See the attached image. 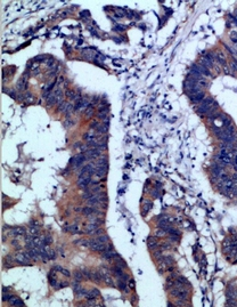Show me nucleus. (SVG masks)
Wrapping results in <instances>:
<instances>
[{
  "label": "nucleus",
  "mask_w": 237,
  "mask_h": 307,
  "mask_svg": "<svg viewBox=\"0 0 237 307\" xmlns=\"http://www.w3.org/2000/svg\"><path fill=\"white\" fill-rule=\"evenodd\" d=\"M104 233H105V231H104L103 229H98L97 231L93 233V234H95V235H102V234H104Z\"/></svg>",
  "instance_id": "c03bdc74"
},
{
  "label": "nucleus",
  "mask_w": 237,
  "mask_h": 307,
  "mask_svg": "<svg viewBox=\"0 0 237 307\" xmlns=\"http://www.w3.org/2000/svg\"><path fill=\"white\" fill-rule=\"evenodd\" d=\"M214 99L210 97V96H206L205 98L200 103V106L197 107V113L201 115H207V113L210 112L212 105L214 104Z\"/></svg>",
  "instance_id": "f257e3e1"
},
{
  "label": "nucleus",
  "mask_w": 237,
  "mask_h": 307,
  "mask_svg": "<svg viewBox=\"0 0 237 307\" xmlns=\"http://www.w3.org/2000/svg\"><path fill=\"white\" fill-rule=\"evenodd\" d=\"M66 103H65V102H64V101H62V102H61V103H59V105H58V111H59V112H64V111H65V107H66Z\"/></svg>",
  "instance_id": "58836bf2"
},
{
  "label": "nucleus",
  "mask_w": 237,
  "mask_h": 307,
  "mask_svg": "<svg viewBox=\"0 0 237 307\" xmlns=\"http://www.w3.org/2000/svg\"><path fill=\"white\" fill-rule=\"evenodd\" d=\"M230 40H232L234 47L237 48V37L235 36V33H232V36H230Z\"/></svg>",
  "instance_id": "ea45409f"
},
{
  "label": "nucleus",
  "mask_w": 237,
  "mask_h": 307,
  "mask_svg": "<svg viewBox=\"0 0 237 307\" xmlns=\"http://www.w3.org/2000/svg\"><path fill=\"white\" fill-rule=\"evenodd\" d=\"M222 68H223V71H225V73H226V74H230V75L232 74V69H230V66L228 68V65H227V64H226V65H223Z\"/></svg>",
  "instance_id": "79ce46f5"
},
{
  "label": "nucleus",
  "mask_w": 237,
  "mask_h": 307,
  "mask_svg": "<svg viewBox=\"0 0 237 307\" xmlns=\"http://www.w3.org/2000/svg\"><path fill=\"white\" fill-rule=\"evenodd\" d=\"M147 245H148V248H150V250L159 248V242H157V240L155 239V236H148V239H147Z\"/></svg>",
  "instance_id": "f8f14e48"
},
{
  "label": "nucleus",
  "mask_w": 237,
  "mask_h": 307,
  "mask_svg": "<svg viewBox=\"0 0 237 307\" xmlns=\"http://www.w3.org/2000/svg\"><path fill=\"white\" fill-rule=\"evenodd\" d=\"M206 97L205 93L202 90V91H198V93H196V94H193V95H189V98L193 103H201L203 99Z\"/></svg>",
  "instance_id": "0eeeda50"
},
{
  "label": "nucleus",
  "mask_w": 237,
  "mask_h": 307,
  "mask_svg": "<svg viewBox=\"0 0 237 307\" xmlns=\"http://www.w3.org/2000/svg\"><path fill=\"white\" fill-rule=\"evenodd\" d=\"M99 295H100L99 290H97V289H91V290L87 291L86 298H87L88 300H95L97 297H99Z\"/></svg>",
  "instance_id": "9b49d317"
},
{
  "label": "nucleus",
  "mask_w": 237,
  "mask_h": 307,
  "mask_svg": "<svg viewBox=\"0 0 237 307\" xmlns=\"http://www.w3.org/2000/svg\"><path fill=\"white\" fill-rule=\"evenodd\" d=\"M83 139H86V141H88V142L96 141V136L93 135V133H87V134H84V136H83Z\"/></svg>",
  "instance_id": "cd10ccee"
},
{
  "label": "nucleus",
  "mask_w": 237,
  "mask_h": 307,
  "mask_svg": "<svg viewBox=\"0 0 237 307\" xmlns=\"http://www.w3.org/2000/svg\"><path fill=\"white\" fill-rule=\"evenodd\" d=\"M95 240L97 241L98 243H107L108 242V236H107V234H102V235H99V236H97V238H95Z\"/></svg>",
  "instance_id": "4be33fe9"
},
{
  "label": "nucleus",
  "mask_w": 237,
  "mask_h": 307,
  "mask_svg": "<svg viewBox=\"0 0 237 307\" xmlns=\"http://www.w3.org/2000/svg\"><path fill=\"white\" fill-rule=\"evenodd\" d=\"M47 58H46V56H38V57H36L34 58V61H36V62H41V61H46Z\"/></svg>",
  "instance_id": "37998d69"
},
{
  "label": "nucleus",
  "mask_w": 237,
  "mask_h": 307,
  "mask_svg": "<svg viewBox=\"0 0 237 307\" xmlns=\"http://www.w3.org/2000/svg\"><path fill=\"white\" fill-rule=\"evenodd\" d=\"M159 248L162 250H170L172 247H171V245L170 243H168V242H162V243L159 245Z\"/></svg>",
  "instance_id": "7c9ffc66"
},
{
  "label": "nucleus",
  "mask_w": 237,
  "mask_h": 307,
  "mask_svg": "<svg viewBox=\"0 0 237 307\" xmlns=\"http://www.w3.org/2000/svg\"><path fill=\"white\" fill-rule=\"evenodd\" d=\"M86 159H87V156L84 155V154H77L73 158L71 161L73 162L72 165L74 166V168H79V167H81L83 165V162L86 161Z\"/></svg>",
  "instance_id": "39448f33"
},
{
  "label": "nucleus",
  "mask_w": 237,
  "mask_h": 307,
  "mask_svg": "<svg viewBox=\"0 0 237 307\" xmlns=\"http://www.w3.org/2000/svg\"><path fill=\"white\" fill-rule=\"evenodd\" d=\"M115 265L118 266V267H121V268H125L127 267V264H125V261H124L121 257H118L115 259Z\"/></svg>",
  "instance_id": "a878e982"
},
{
  "label": "nucleus",
  "mask_w": 237,
  "mask_h": 307,
  "mask_svg": "<svg viewBox=\"0 0 237 307\" xmlns=\"http://www.w3.org/2000/svg\"><path fill=\"white\" fill-rule=\"evenodd\" d=\"M191 70L197 73H200V74H202L204 78H213V75L211 74L210 70L207 68H205V66L201 65V64H193V65H191Z\"/></svg>",
  "instance_id": "f03ea898"
},
{
  "label": "nucleus",
  "mask_w": 237,
  "mask_h": 307,
  "mask_svg": "<svg viewBox=\"0 0 237 307\" xmlns=\"http://www.w3.org/2000/svg\"><path fill=\"white\" fill-rule=\"evenodd\" d=\"M234 17H235V18L237 20V11H235V15H234Z\"/></svg>",
  "instance_id": "a18cd8bd"
},
{
  "label": "nucleus",
  "mask_w": 237,
  "mask_h": 307,
  "mask_svg": "<svg viewBox=\"0 0 237 307\" xmlns=\"http://www.w3.org/2000/svg\"><path fill=\"white\" fill-rule=\"evenodd\" d=\"M29 233L32 235H36L39 233V227H36V226H31V227L29 229Z\"/></svg>",
  "instance_id": "473e14b6"
},
{
  "label": "nucleus",
  "mask_w": 237,
  "mask_h": 307,
  "mask_svg": "<svg viewBox=\"0 0 237 307\" xmlns=\"http://www.w3.org/2000/svg\"><path fill=\"white\" fill-rule=\"evenodd\" d=\"M54 270H55V271L61 272L63 275H65L66 277H70V276H71V272L68 271V270H66V268H63V267H61V266H55V267H54Z\"/></svg>",
  "instance_id": "aec40b11"
},
{
  "label": "nucleus",
  "mask_w": 237,
  "mask_h": 307,
  "mask_svg": "<svg viewBox=\"0 0 237 307\" xmlns=\"http://www.w3.org/2000/svg\"><path fill=\"white\" fill-rule=\"evenodd\" d=\"M90 183H91V176H89V175H82V176H79V177H77V185L79 188H86Z\"/></svg>",
  "instance_id": "20e7f679"
},
{
  "label": "nucleus",
  "mask_w": 237,
  "mask_h": 307,
  "mask_svg": "<svg viewBox=\"0 0 237 307\" xmlns=\"http://www.w3.org/2000/svg\"><path fill=\"white\" fill-rule=\"evenodd\" d=\"M103 281L106 283V286H112V288H114V286H115V283H114L113 279H112L111 276L108 275V274H104V273H103Z\"/></svg>",
  "instance_id": "f3484780"
},
{
  "label": "nucleus",
  "mask_w": 237,
  "mask_h": 307,
  "mask_svg": "<svg viewBox=\"0 0 237 307\" xmlns=\"http://www.w3.org/2000/svg\"><path fill=\"white\" fill-rule=\"evenodd\" d=\"M107 174V167H99V168H96V171H95V176H97L98 178L105 177Z\"/></svg>",
  "instance_id": "ddd939ff"
},
{
  "label": "nucleus",
  "mask_w": 237,
  "mask_h": 307,
  "mask_svg": "<svg viewBox=\"0 0 237 307\" xmlns=\"http://www.w3.org/2000/svg\"><path fill=\"white\" fill-rule=\"evenodd\" d=\"M42 239H43V245H49L52 242V236H49V235H47V236L42 238Z\"/></svg>",
  "instance_id": "c9c22d12"
},
{
  "label": "nucleus",
  "mask_w": 237,
  "mask_h": 307,
  "mask_svg": "<svg viewBox=\"0 0 237 307\" xmlns=\"http://www.w3.org/2000/svg\"><path fill=\"white\" fill-rule=\"evenodd\" d=\"M46 63H47V68H55V65H56L55 59H52V58H47Z\"/></svg>",
  "instance_id": "2f4dec72"
},
{
  "label": "nucleus",
  "mask_w": 237,
  "mask_h": 307,
  "mask_svg": "<svg viewBox=\"0 0 237 307\" xmlns=\"http://www.w3.org/2000/svg\"><path fill=\"white\" fill-rule=\"evenodd\" d=\"M98 226H99L98 224H95V223H89V224L87 225V229H86V233H87V234H93V233L99 229Z\"/></svg>",
  "instance_id": "4468645a"
},
{
  "label": "nucleus",
  "mask_w": 237,
  "mask_h": 307,
  "mask_svg": "<svg viewBox=\"0 0 237 307\" xmlns=\"http://www.w3.org/2000/svg\"><path fill=\"white\" fill-rule=\"evenodd\" d=\"M229 66L232 69V71L237 72V59H232V62L229 64Z\"/></svg>",
  "instance_id": "72a5a7b5"
},
{
  "label": "nucleus",
  "mask_w": 237,
  "mask_h": 307,
  "mask_svg": "<svg viewBox=\"0 0 237 307\" xmlns=\"http://www.w3.org/2000/svg\"><path fill=\"white\" fill-rule=\"evenodd\" d=\"M154 234H155V236H156V238H163V236H164V235H166V234H168V233H166V232H165L164 229H159V227H157V229H156V231H155V233H154Z\"/></svg>",
  "instance_id": "c85d7f7f"
},
{
  "label": "nucleus",
  "mask_w": 237,
  "mask_h": 307,
  "mask_svg": "<svg viewBox=\"0 0 237 307\" xmlns=\"http://www.w3.org/2000/svg\"><path fill=\"white\" fill-rule=\"evenodd\" d=\"M14 261L22 264V265H29L30 264V258L26 256L25 252H16L14 255Z\"/></svg>",
  "instance_id": "7ed1b4c3"
},
{
  "label": "nucleus",
  "mask_w": 237,
  "mask_h": 307,
  "mask_svg": "<svg viewBox=\"0 0 237 307\" xmlns=\"http://www.w3.org/2000/svg\"><path fill=\"white\" fill-rule=\"evenodd\" d=\"M216 55V63L219 64V65H226L227 64V55L225 54L223 52H218L214 54Z\"/></svg>",
  "instance_id": "6e6552de"
},
{
  "label": "nucleus",
  "mask_w": 237,
  "mask_h": 307,
  "mask_svg": "<svg viewBox=\"0 0 237 307\" xmlns=\"http://www.w3.org/2000/svg\"><path fill=\"white\" fill-rule=\"evenodd\" d=\"M27 77H29V72L25 73L23 77H22L20 80H18V82L16 83V87H17V90H24L26 88V81H27Z\"/></svg>",
  "instance_id": "1a4fd4ad"
},
{
  "label": "nucleus",
  "mask_w": 237,
  "mask_h": 307,
  "mask_svg": "<svg viewBox=\"0 0 237 307\" xmlns=\"http://www.w3.org/2000/svg\"><path fill=\"white\" fill-rule=\"evenodd\" d=\"M152 206H153V204H152V202H150V201H146V204L144 206V211H143V216H145V213L147 215V213L150 211V209L152 208Z\"/></svg>",
  "instance_id": "c756f323"
},
{
  "label": "nucleus",
  "mask_w": 237,
  "mask_h": 307,
  "mask_svg": "<svg viewBox=\"0 0 237 307\" xmlns=\"http://www.w3.org/2000/svg\"><path fill=\"white\" fill-rule=\"evenodd\" d=\"M8 234L13 235V236H22L25 234V229L23 227H13V229H9Z\"/></svg>",
  "instance_id": "9d476101"
},
{
  "label": "nucleus",
  "mask_w": 237,
  "mask_h": 307,
  "mask_svg": "<svg viewBox=\"0 0 237 307\" xmlns=\"http://www.w3.org/2000/svg\"><path fill=\"white\" fill-rule=\"evenodd\" d=\"M118 288L121 290V291H123V292H129L128 290H129V286H128V282H124V281H122V280H120V279H118Z\"/></svg>",
  "instance_id": "dca6fc26"
},
{
  "label": "nucleus",
  "mask_w": 237,
  "mask_h": 307,
  "mask_svg": "<svg viewBox=\"0 0 237 307\" xmlns=\"http://www.w3.org/2000/svg\"><path fill=\"white\" fill-rule=\"evenodd\" d=\"M11 297H13V295H11V293H8V292H4V302H9L11 299Z\"/></svg>",
  "instance_id": "a19ab883"
},
{
  "label": "nucleus",
  "mask_w": 237,
  "mask_h": 307,
  "mask_svg": "<svg viewBox=\"0 0 237 307\" xmlns=\"http://www.w3.org/2000/svg\"><path fill=\"white\" fill-rule=\"evenodd\" d=\"M93 104H89L87 109H86V117H87V119H90L93 114Z\"/></svg>",
  "instance_id": "b1692460"
},
{
  "label": "nucleus",
  "mask_w": 237,
  "mask_h": 307,
  "mask_svg": "<svg viewBox=\"0 0 237 307\" xmlns=\"http://www.w3.org/2000/svg\"><path fill=\"white\" fill-rule=\"evenodd\" d=\"M111 271L113 272V274L116 277H121V276L123 275L124 273H123V268H121V267H118V266H116V265H114V267H112L111 268Z\"/></svg>",
  "instance_id": "6ab92c4d"
},
{
  "label": "nucleus",
  "mask_w": 237,
  "mask_h": 307,
  "mask_svg": "<svg viewBox=\"0 0 237 307\" xmlns=\"http://www.w3.org/2000/svg\"><path fill=\"white\" fill-rule=\"evenodd\" d=\"M102 257L106 260H113V259L118 258L120 255H118L116 251H114V249H113V250H106V251L102 252Z\"/></svg>",
  "instance_id": "423d86ee"
},
{
  "label": "nucleus",
  "mask_w": 237,
  "mask_h": 307,
  "mask_svg": "<svg viewBox=\"0 0 237 307\" xmlns=\"http://www.w3.org/2000/svg\"><path fill=\"white\" fill-rule=\"evenodd\" d=\"M65 231H70L71 233H81V231H80V229L77 227V225H71V226L66 227Z\"/></svg>",
  "instance_id": "bb28decb"
},
{
  "label": "nucleus",
  "mask_w": 237,
  "mask_h": 307,
  "mask_svg": "<svg viewBox=\"0 0 237 307\" xmlns=\"http://www.w3.org/2000/svg\"><path fill=\"white\" fill-rule=\"evenodd\" d=\"M73 277H74V280L82 281V279L84 277V275H83L82 271H75V272H73Z\"/></svg>",
  "instance_id": "393cba45"
},
{
  "label": "nucleus",
  "mask_w": 237,
  "mask_h": 307,
  "mask_svg": "<svg viewBox=\"0 0 237 307\" xmlns=\"http://www.w3.org/2000/svg\"><path fill=\"white\" fill-rule=\"evenodd\" d=\"M108 131V121H105V123L103 126H98L97 133L99 134H106Z\"/></svg>",
  "instance_id": "412c9836"
},
{
  "label": "nucleus",
  "mask_w": 237,
  "mask_h": 307,
  "mask_svg": "<svg viewBox=\"0 0 237 307\" xmlns=\"http://www.w3.org/2000/svg\"><path fill=\"white\" fill-rule=\"evenodd\" d=\"M65 96H66L70 101H75L77 94L75 93V90H74V89H66V91H65Z\"/></svg>",
  "instance_id": "a211bd4d"
},
{
  "label": "nucleus",
  "mask_w": 237,
  "mask_h": 307,
  "mask_svg": "<svg viewBox=\"0 0 237 307\" xmlns=\"http://www.w3.org/2000/svg\"><path fill=\"white\" fill-rule=\"evenodd\" d=\"M162 254H163V250L159 248V249H156L154 252H153V257H154L156 260H159V261H160V260L163 258V256H164V255H162Z\"/></svg>",
  "instance_id": "5701e85b"
},
{
  "label": "nucleus",
  "mask_w": 237,
  "mask_h": 307,
  "mask_svg": "<svg viewBox=\"0 0 237 307\" xmlns=\"http://www.w3.org/2000/svg\"><path fill=\"white\" fill-rule=\"evenodd\" d=\"M47 252H48V256H49V259H55L56 258V251L55 250L48 249Z\"/></svg>",
  "instance_id": "f704fd0d"
},
{
  "label": "nucleus",
  "mask_w": 237,
  "mask_h": 307,
  "mask_svg": "<svg viewBox=\"0 0 237 307\" xmlns=\"http://www.w3.org/2000/svg\"><path fill=\"white\" fill-rule=\"evenodd\" d=\"M77 243L81 247H89V240H79Z\"/></svg>",
  "instance_id": "4c0bfd02"
},
{
  "label": "nucleus",
  "mask_w": 237,
  "mask_h": 307,
  "mask_svg": "<svg viewBox=\"0 0 237 307\" xmlns=\"http://www.w3.org/2000/svg\"><path fill=\"white\" fill-rule=\"evenodd\" d=\"M9 305H11V306H24V302H22L21 298H18V297H16V296H13L11 297V299L9 300Z\"/></svg>",
  "instance_id": "2eb2a0df"
},
{
  "label": "nucleus",
  "mask_w": 237,
  "mask_h": 307,
  "mask_svg": "<svg viewBox=\"0 0 237 307\" xmlns=\"http://www.w3.org/2000/svg\"><path fill=\"white\" fill-rule=\"evenodd\" d=\"M128 286H129L130 290H134L136 289V282H134V279H130L128 281Z\"/></svg>",
  "instance_id": "e433bc0d"
}]
</instances>
